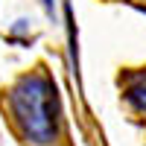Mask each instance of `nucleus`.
I'll use <instances>...</instances> for the list:
<instances>
[{"label":"nucleus","mask_w":146,"mask_h":146,"mask_svg":"<svg viewBox=\"0 0 146 146\" xmlns=\"http://www.w3.org/2000/svg\"><path fill=\"white\" fill-rule=\"evenodd\" d=\"M0 111L21 146H70L62 100L44 62L23 70L0 91Z\"/></svg>","instance_id":"obj_1"},{"label":"nucleus","mask_w":146,"mask_h":146,"mask_svg":"<svg viewBox=\"0 0 146 146\" xmlns=\"http://www.w3.org/2000/svg\"><path fill=\"white\" fill-rule=\"evenodd\" d=\"M120 100L131 117H140L146 123V64L126 67L120 73Z\"/></svg>","instance_id":"obj_2"}]
</instances>
